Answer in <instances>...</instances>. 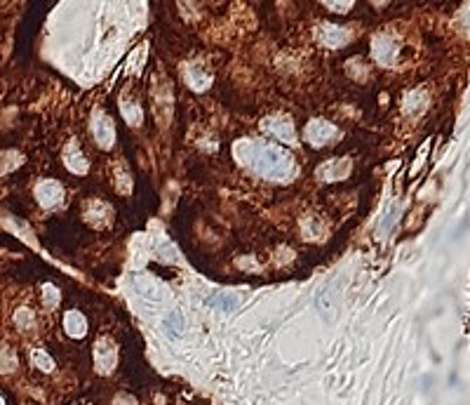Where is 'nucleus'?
Masks as SVG:
<instances>
[{"mask_svg":"<svg viewBox=\"0 0 470 405\" xmlns=\"http://www.w3.org/2000/svg\"><path fill=\"white\" fill-rule=\"evenodd\" d=\"M235 156L242 163L252 165L261 177L275 179V182H287L294 175V160L287 151L275 149V146H263V144H242L240 149H235Z\"/></svg>","mask_w":470,"mask_h":405,"instance_id":"nucleus-1","label":"nucleus"},{"mask_svg":"<svg viewBox=\"0 0 470 405\" xmlns=\"http://www.w3.org/2000/svg\"><path fill=\"white\" fill-rule=\"evenodd\" d=\"M36 201L41 208H47L52 210L57 205H61L64 201V189L59 182H54V179H43V182H38L36 186Z\"/></svg>","mask_w":470,"mask_h":405,"instance_id":"nucleus-2","label":"nucleus"},{"mask_svg":"<svg viewBox=\"0 0 470 405\" xmlns=\"http://www.w3.org/2000/svg\"><path fill=\"white\" fill-rule=\"evenodd\" d=\"M372 55L379 64L383 66H390L397 59V41L388 34H379L374 41H372Z\"/></svg>","mask_w":470,"mask_h":405,"instance_id":"nucleus-3","label":"nucleus"},{"mask_svg":"<svg viewBox=\"0 0 470 405\" xmlns=\"http://www.w3.org/2000/svg\"><path fill=\"white\" fill-rule=\"evenodd\" d=\"M334 137H337V127H334L332 123H327V120H323V118L311 120L306 127V139H308V144H313V146L330 144Z\"/></svg>","mask_w":470,"mask_h":405,"instance_id":"nucleus-4","label":"nucleus"},{"mask_svg":"<svg viewBox=\"0 0 470 405\" xmlns=\"http://www.w3.org/2000/svg\"><path fill=\"white\" fill-rule=\"evenodd\" d=\"M92 134L96 139V144L101 146V149H108V146L115 141V130H113V123L111 118H108L106 113L96 111L92 115Z\"/></svg>","mask_w":470,"mask_h":405,"instance_id":"nucleus-5","label":"nucleus"},{"mask_svg":"<svg viewBox=\"0 0 470 405\" xmlns=\"http://www.w3.org/2000/svg\"><path fill=\"white\" fill-rule=\"evenodd\" d=\"M263 130H268L270 134H275L278 139L287 141V144L296 141V132H294L292 120L285 118V115H273V118H266V120H263Z\"/></svg>","mask_w":470,"mask_h":405,"instance_id":"nucleus-6","label":"nucleus"},{"mask_svg":"<svg viewBox=\"0 0 470 405\" xmlns=\"http://www.w3.org/2000/svg\"><path fill=\"white\" fill-rule=\"evenodd\" d=\"M94 365L101 375L111 372L115 368V346L108 342V339H99L94 349Z\"/></svg>","mask_w":470,"mask_h":405,"instance_id":"nucleus-7","label":"nucleus"},{"mask_svg":"<svg viewBox=\"0 0 470 405\" xmlns=\"http://www.w3.org/2000/svg\"><path fill=\"white\" fill-rule=\"evenodd\" d=\"M318 41L327 45V48H341V45L351 41V36L348 31L337 27V24H323V27L318 29Z\"/></svg>","mask_w":470,"mask_h":405,"instance_id":"nucleus-8","label":"nucleus"},{"mask_svg":"<svg viewBox=\"0 0 470 405\" xmlns=\"http://www.w3.org/2000/svg\"><path fill=\"white\" fill-rule=\"evenodd\" d=\"M348 172H351V160L337 158V160H330V163H325L323 168L318 170V175L323 177L325 182H337V179L348 177Z\"/></svg>","mask_w":470,"mask_h":405,"instance_id":"nucleus-9","label":"nucleus"},{"mask_svg":"<svg viewBox=\"0 0 470 405\" xmlns=\"http://www.w3.org/2000/svg\"><path fill=\"white\" fill-rule=\"evenodd\" d=\"M64 163H66V168L73 172V175H85L87 172V160L80 153L75 141H71L66 149H64Z\"/></svg>","mask_w":470,"mask_h":405,"instance_id":"nucleus-10","label":"nucleus"},{"mask_svg":"<svg viewBox=\"0 0 470 405\" xmlns=\"http://www.w3.org/2000/svg\"><path fill=\"white\" fill-rule=\"evenodd\" d=\"M64 330H66L68 337L73 339H80L82 335L87 332V318L82 316L80 311H66V316H64Z\"/></svg>","mask_w":470,"mask_h":405,"instance_id":"nucleus-11","label":"nucleus"},{"mask_svg":"<svg viewBox=\"0 0 470 405\" xmlns=\"http://www.w3.org/2000/svg\"><path fill=\"white\" fill-rule=\"evenodd\" d=\"M186 83L196 90V92H200V90H205L210 85V76L203 73L198 66H189V73H186Z\"/></svg>","mask_w":470,"mask_h":405,"instance_id":"nucleus-12","label":"nucleus"},{"mask_svg":"<svg viewBox=\"0 0 470 405\" xmlns=\"http://www.w3.org/2000/svg\"><path fill=\"white\" fill-rule=\"evenodd\" d=\"M15 325L19 327L22 332H27V330H31L34 327V323H36V318H34V311H31L29 306H19L17 311H15Z\"/></svg>","mask_w":470,"mask_h":405,"instance_id":"nucleus-13","label":"nucleus"},{"mask_svg":"<svg viewBox=\"0 0 470 405\" xmlns=\"http://www.w3.org/2000/svg\"><path fill=\"white\" fill-rule=\"evenodd\" d=\"M122 115H125V120L130 125H139L141 118H144V111L134 101H122Z\"/></svg>","mask_w":470,"mask_h":405,"instance_id":"nucleus-14","label":"nucleus"},{"mask_svg":"<svg viewBox=\"0 0 470 405\" xmlns=\"http://www.w3.org/2000/svg\"><path fill=\"white\" fill-rule=\"evenodd\" d=\"M31 361H34V365L38 370H43V372H52L54 370V361L50 358V353L47 351H41V349H36L34 353H31Z\"/></svg>","mask_w":470,"mask_h":405,"instance_id":"nucleus-15","label":"nucleus"},{"mask_svg":"<svg viewBox=\"0 0 470 405\" xmlns=\"http://www.w3.org/2000/svg\"><path fill=\"white\" fill-rule=\"evenodd\" d=\"M17 370V356L12 349H3L0 351V372L3 375H10V372Z\"/></svg>","mask_w":470,"mask_h":405,"instance_id":"nucleus-16","label":"nucleus"},{"mask_svg":"<svg viewBox=\"0 0 470 405\" xmlns=\"http://www.w3.org/2000/svg\"><path fill=\"white\" fill-rule=\"evenodd\" d=\"M43 301H45V306H57V304H59V290H57L52 283H45V285H43Z\"/></svg>","mask_w":470,"mask_h":405,"instance_id":"nucleus-17","label":"nucleus"},{"mask_svg":"<svg viewBox=\"0 0 470 405\" xmlns=\"http://www.w3.org/2000/svg\"><path fill=\"white\" fill-rule=\"evenodd\" d=\"M423 104H426V97H423L421 92H414V94H409V97L404 99V111L416 113V108H421Z\"/></svg>","mask_w":470,"mask_h":405,"instance_id":"nucleus-18","label":"nucleus"},{"mask_svg":"<svg viewBox=\"0 0 470 405\" xmlns=\"http://www.w3.org/2000/svg\"><path fill=\"white\" fill-rule=\"evenodd\" d=\"M325 8L332 12H348L353 8V3H327Z\"/></svg>","mask_w":470,"mask_h":405,"instance_id":"nucleus-19","label":"nucleus"},{"mask_svg":"<svg viewBox=\"0 0 470 405\" xmlns=\"http://www.w3.org/2000/svg\"><path fill=\"white\" fill-rule=\"evenodd\" d=\"M113 405H137V401H134L130 394H118V396H115Z\"/></svg>","mask_w":470,"mask_h":405,"instance_id":"nucleus-20","label":"nucleus"},{"mask_svg":"<svg viewBox=\"0 0 470 405\" xmlns=\"http://www.w3.org/2000/svg\"><path fill=\"white\" fill-rule=\"evenodd\" d=\"M0 405H5V401H3V398H0Z\"/></svg>","mask_w":470,"mask_h":405,"instance_id":"nucleus-21","label":"nucleus"}]
</instances>
